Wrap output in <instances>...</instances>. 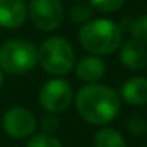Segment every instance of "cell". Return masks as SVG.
Here are the masks:
<instances>
[{"instance_id":"1","label":"cell","mask_w":147,"mask_h":147,"mask_svg":"<svg viewBox=\"0 0 147 147\" xmlns=\"http://www.w3.org/2000/svg\"><path fill=\"white\" fill-rule=\"evenodd\" d=\"M76 111L86 122L105 127L120 112V95L101 84H87L74 95Z\"/></svg>"},{"instance_id":"2","label":"cell","mask_w":147,"mask_h":147,"mask_svg":"<svg viewBox=\"0 0 147 147\" xmlns=\"http://www.w3.org/2000/svg\"><path fill=\"white\" fill-rule=\"evenodd\" d=\"M79 43L92 55H108L122 45V29L111 19H90L79 29Z\"/></svg>"},{"instance_id":"3","label":"cell","mask_w":147,"mask_h":147,"mask_svg":"<svg viewBox=\"0 0 147 147\" xmlns=\"http://www.w3.org/2000/svg\"><path fill=\"white\" fill-rule=\"evenodd\" d=\"M38 63L48 74L62 78L76 65V55L71 43L63 36H51L45 40L38 49Z\"/></svg>"},{"instance_id":"4","label":"cell","mask_w":147,"mask_h":147,"mask_svg":"<svg viewBox=\"0 0 147 147\" xmlns=\"http://www.w3.org/2000/svg\"><path fill=\"white\" fill-rule=\"evenodd\" d=\"M38 65V48L24 38L8 40L0 48L2 73L19 76L32 71Z\"/></svg>"},{"instance_id":"5","label":"cell","mask_w":147,"mask_h":147,"mask_svg":"<svg viewBox=\"0 0 147 147\" xmlns=\"http://www.w3.org/2000/svg\"><path fill=\"white\" fill-rule=\"evenodd\" d=\"M74 98L73 87L63 78H52L41 86L38 101L41 108L49 114H60L70 108Z\"/></svg>"},{"instance_id":"6","label":"cell","mask_w":147,"mask_h":147,"mask_svg":"<svg viewBox=\"0 0 147 147\" xmlns=\"http://www.w3.org/2000/svg\"><path fill=\"white\" fill-rule=\"evenodd\" d=\"M27 11L30 22L41 32L59 29L65 18L62 0H29Z\"/></svg>"},{"instance_id":"7","label":"cell","mask_w":147,"mask_h":147,"mask_svg":"<svg viewBox=\"0 0 147 147\" xmlns=\"http://www.w3.org/2000/svg\"><path fill=\"white\" fill-rule=\"evenodd\" d=\"M3 131L14 139H26L33 136L36 130V119L29 109L22 106H13L3 115Z\"/></svg>"},{"instance_id":"8","label":"cell","mask_w":147,"mask_h":147,"mask_svg":"<svg viewBox=\"0 0 147 147\" xmlns=\"http://www.w3.org/2000/svg\"><path fill=\"white\" fill-rule=\"evenodd\" d=\"M29 18L27 3L24 0H0V27L19 29Z\"/></svg>"},{"instance_id":"9","label":"cell","mask_w":147,"mask_h":147,"mask_svg":"<svg viewBox=\"0 0 147 147\" xmlns=\"http://www.w3.org/2000/svg\"><path fill=\"white\" fill-rule=\"evenodd\" d=\"M120 62L131 71H141L147 67V48L136 40H127L120 45Z\"/></svg>"},{"instance_id":"10","label":"cell","mask_w":147,"mask_h":147,"mask_svg":"<svg viewBox=\"0 0 147 147\" xmlns=\"http://www.w3.org/2000/svg\"><path fill=\"white\" fill-rule=\"evenodd\" d=\"M106 74V63L100 55H86L76 63V76L87 84H96Z\"/></svg>"},{"instance_id":"11","label":"cell","mask_w":147,"mask_h":147,"mask_svg":"<svg viewBox=\"0 0 147 147\" xmlns=\"http://www.w3.org/2000/svg\"><path fill=\"white\" fill-rule=\"evenodd\" d=\"M120 98L131 106H142L147 103V78H130L120 89Z\"/></svg>"},{"instance_id":"12","label":"cell","mask_w":147,"mask_h":147,"mask_svg":"<svg viewBox=\"0 0 147 147\" xmlns=\"http://www.w3.org/2000/svg\"><path fill=\"white\" fill-rule=\"evenodd\" d=\"M93 146L95 147H127V141L115 128L103 127L101 130H98L95 133Z\"/></svg>"},{"instance_id":"13","label":"cell","mask_w":147,"mask_h":147,"mask_svg":"<svg viewBox=\"0 0 147 147\" xmlns=\"http://www.w3.org/2000/svg\"><path fill=\"white\" fill-rule=\"evenodd\" d=\"M93 14V8L90 3H82V2H78L70 11V18L73 22L76 24H86L92 19Z\"/></svg>"},{"instance_id":"14","label":"cell","mask_w":147,"mask_h":147,"mask_svg":"<svg viewBox=\"0 0 147 147\" xmlns=\"http://www.w3.org/2000/svg\"><path fill=\"white\" fill-rule=\"evenodd\" d=\"M26 147H63L62 142L57 139L55 136L48 133H38L30 136L29 142Z\"/></svg>"},{"instance_id":"15","label":"cell","mask_w":147,"mask_h":147,"mask_svg":"<svg viewBox=\"0 0 147 147\" xmlns=\"http://www.w3.org/2000/svg\"><path fill=\"white\" fill-rule=\"evenodd\" d=\"M130 32H131L133 40L147 46V14L146 16H139L136 21H133Z\"/></svg>"},{"instance_id":"16","label":"cell","mask_w":147,"mask_h":147,"mask_svg":"<svg viewBox=\"0 0 147 147\" xmlns=\"http://www.w3.org/2000/svg\"><path fill=\"white\" fill-rule=\"evenodd\" d=\"M125 0H90L93 10L100 13H114L123 7Z\"/></svg>"},{"instance_id":"17","label":"cell","mask_w":147,"mask_h":147,"mask_svg":"<svg viewBox=\"0 0 147 147\" xmlns=\"http://www.w3.org/2000/svg\"><path fill=\"white\" fill-rule=\"evenodd\" d=\"M128 131H130L133 136H141V134L147 133V123L144 122V119L141 117H131L128 120Z\"/></svg>"},{"instance_id":"18","label":"cell","mask_w":147,"mask_h":147,"mask_svg":"<svg viewBox=\"0 0 147 147\" xmlns=\"http://www.w3.org/2000/svg\"><path fill=\"white\" fill-rule=\"evenodd\" d=\"M41 125H43V133L52 134L59 128V119L55 117V114H48L43 117Z\"/></svg>"},{"instance_id":"19","label":"cell","mask_w":147,"mask_h":147,"mask_svg":"<svg viewBox=\"0 0 147 147\" xmlns=\"http://www.w3.org/2000/svg\"><path fill=\"white\" fill-rule=\"evenodd\" d=\"M2 87H3V73L0 70V90H2Z\"/></svg>"},{"instance_id":"20","label":"cell","mask_w":147,"mask_h":147,"mask_svg":"<svg viewBox=\"0 0 147 147\" xmlns=\"http://www.w3.org/2000/svg\"><path fill=\"white\" fill-rule=\"evenodd\" d=\"M68 2H74V3H78V2H81V0H68Z\"/></svg>"},{"instance_id":"21","label":"cell","mask_w":147,"mask_h":147,"mask_svg":"<svg viewBox=\"0 0 147 147\" xmlns=\"http://www.w3.org/2000/svg\"><path fill=\"white\" fill-rule=\"evenodd\" d=\"M146 147H147V146H146Z\"/></svg>"}]
</instances>
